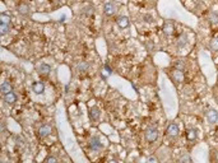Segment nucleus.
Instances as JSON below:
<instances>
[{
	"label": "nucleus",
	"mask_w": 218,
	"mask_h": 163,
	"mask_svg": "<svg viewBox=\"0 0 218 163\" xmlns=\"http://www.w3.org/2000/svg\"><path fill=\"white\" fill-rule=\"evenodd\" d=\"M45 161L46 162H57V158H55V157H47Z\"/></svg>",
	"instance_id": "27"
},
{
	"label": "nucleus",
	"mask_w": 218,
	"mask_h": 163,
	"mask_svg": "<svg viewBox=\"0 0 218 163\" xmlns=\"http://www.w3.org/2000/svg\"><path fill=\"white\" fill-rule=\"evenodd\" d=\"M50 133H51V126L50 125H42L40 129H38V135H40L41 138L49 137Z\"/></svg>",
	"instance_id": "9"
},
{
	"label": "nucleus",
	"mask_w": 218,
	"mask_h": 163,
	"mask_svg": "<svg viewBox=\"0 0 218 163\" xmlns=\"http://www.w3.org/2000/svg\"><path fill=\"white\" fill-rule=\"evenodd\" d=\"M32 89L36 94H41V93L45 91V84L41 83V82H36V83H33Z\"/></svg>",
	"instance_id": "13"
},
{
	"label": "nucleus",
	"mask_w": 218,
	"mask_h": 163,
	"mask_svg": "<svg viewBox=\"0 0 218 163\" xmlns=\"http://www.w3.org/2000/svg\"><path fill=\"white\" fill-rule=\"evenodd\" d=\"M50 71H51V68H50L47 64H41L40 66H38V73H40V75H42V76H47L50 74Z\"/></svg>",
	"instance_id": "12"
},
{
	"label": "nucleus",
	"mask_w": 218,
	"mask_h": 163,
	"mask_svg": "<svg viewBox=\"0 0 218 163\" xmlns=\"http://www.w3.org/2000/svg\"><path fill=\"white\" fill-rule=\"evenodd\" d=\"M179 162H191V158H190V156L189 154H184V156H181L179 158Z\"/></svg>",
	"instance_id": "24"
},
{
	"label": "nucleus",
	"mask_w": 218,
	"mask_h": 163,
	"mask_svg": "<svg viewBox=\"0 0 218 163\" xmlns=\"http://www.w3.org/2000/svg\"><path fill=\"white\" fill-rule=\"evenodd\" d=\"M175 69H180V70H184V63L182 61H176V63L174 64Z\"/></svg>",
	"instance_id": "25"
},
{
	"label": "nucleus",
	"mask_w": 218,
	"mask_h": 163,
	"mask_svg": "<svg viewBox=\"0 0 218 163\" xmlns=\"http://www.w3.org/2000/svg\"><path fill=\"white\" fill-rule=\"evenodd\" d=\"M89 148L92 149V150H96V152H97V150H99L102 148V143H101V140H99L98 138H92L91 139V142H89Z\"/></svg>",
	"instance_id": "5"
},
{
	"label": "nucleus",
	"mask_w": 218,
	"mask_h": 163,
	"mask_svg": "<svg viewBox=\"0 0 218 163\" xmlns=\"http://www.w3.org/2000/svg\"><path fill=\"white\" fill-rule=\"evenodd\" d=\"M17 10H18L19 14L23 15V17H28L29 15V6L27 5V4H19Z\"/></svg>",
	"instance_id": "11"
},
{
	"label": "nucleus",
	"mask_w": 218,
	"mask_h": 163,
	"mask_svg": "<svg viewBox=\"0 0 218 163\" xmlns=\"http://www.w3.org/2000/svg\"><path fill=\"white\" fill-rule=\"evenodd\" d=\"M157 138H158V129H156V127H148V129L145 130V139H147L149 143L156 142Z\"/></svg>",
	"instance_id": "1"
},
{
	"label": "nucleus",
	"mask_w": 218,
	"mask_h": 163,
	"mask_svg": "<svg viewBox=\"0 0 218 163\" xmlns=\"http://www.w3.org/2000/svg\"><path fill=\"white\" fill-rule=\"evenodd\" d=\"M0 91H1L3 94H6L8 92H10L11 91V85L9 82H3L1 85H0Z\"/></svg>",
	"instance_id": "17"
},
{
	"label": "nucleus",
	"mask_w": 218,
	"mask_h": 163,
	"mask_svg": "<svg viewBox=\"0 0 218 163\" xmlns=\"http://www.w3.org/2000/svg\"><path fill=\"white\" fill-rule=\"evenodd\" d=\"M115 10H116V6H115L114 3H106L105 5H103V13L106 15H112L115 13Z\"/></svg>",
	"instance_id": "7"
},
{
	"label": "nucleus",
	"mask_w": 218,
	"mask_h": 163,
	"mask_svg": "<svg viewBox=\"0 0 218 163\" xmlns=\"http://www.w3.org/2000/svg\"><path fill=\"white\" fill-rule=\"evenodd\" d=\"M207 120H208L209 124H216L218 120V112L216 110H213V108H210V110L207 112Z\"/></svg>",
	"instance_id": "4"
},
{
	"label": "nucleus",
	"mask_w": 218,
	"mask_h": 163,
	"mask_svg": "<svg viewBox=\"0 0 218 163\" xmlns=\"http://www.w3.org/2000/svg\"><path fill=\"white\" fill-rule=\"evenodd\" d=\"M76 69H78L79 71H87L88 70V64L86 63V61H82V63H79L78 65H76Z\"/></svg>",
	"instance_id": "21"
},
{
	"label": "nucleus",
	"mask_w": 218,
	"mask_h": 163,
	"mask_svg": "<svg viewBox=\"0 0 218 163\" xmlns=\"http://www.w3.org/2000/svg\"><path fill=\"white\" fill-rule=\"evenodd\" d=\"M111 73H112L111 68L109 66V65H105V66H103V70H102V76H103V78H107V76H110Z\"/></svg>",
	"instance_id": "20"
},
{
	"label": "nucleus",
	"mask_w": 218,
	"mask_h": 163,
	"mask_svg": "<svg viewBox=\"0 0 218 163\" xmlns=\"http://www.w3.org/2000/svg\"><path fill=\"white\" fill-rule=\"evenodd\" d=\"M209 47L212 49L213 51H218V37L213 38V40L210 41V44H209Z\"/></svg>",
	"instance_id": "22"
},
{
	"label": "nucleus",
	"mask_w": 218,
	"mask_h": 163,
	"mask_svg": "<svg viewBox=\"0 0 218 163\" xmlns=\"http://www.w3.org/2000/svg\"><path fill=\"white\" fill-rule=\"evenodd\" d=\"M217 103H218V99H217Z\"/></svg>",
	"instance_id": "30"
},
{
	"label": "nucleus",
	"mask_w": 218,
	"mask_h": 163,
	"mask_svg": "<svg viewBox=\"0 0 218 163\" xmlns=\"http://www.w3.org/2000/svg\"><path fill=\"white\" fill-rule=\"evenodd\" d=\"M197 137H198V131L195 129H187L186 130V139L187 140L193 142V140L197 139Z\"/></svg>",
	"instance_id": "15"
},
{
	"label": "nucleus",
	"mask_w": 218,
	"mask_h": 163,
	"mask_svg": "<svg viewBox=\"0 0 218 163\" xmlns=\"http://www.w3.org/2000/svg\"><path fill=\"white\" fill-rule=\"evenodd\" d=\"M158 159H157V158H154V157H149L148 159H147V162H157Z\"/></svg>",
	"instance_id": "28"
},
{
	"label": "nucleus",
	"mask_w": 218,
	"mask_h": 163,
	"mask_svg": "<svg viewBox=\"0 0 218 163\" xmlns=\"http://www.w3.org/2000/svg\"><path fill=\"white\" fill-rule=\"evenodd\" d=\"M0 18H1V23H6V24H10V21H11V19H10V17H9L8 14H4V13H3Z\"/></svg>",
	"instance_id": "23"
},
{
	"label": "nucleus",
	"mask_w": 218,
	"mask_h": 163,
	"mask_svg": "<svg viewBox=\"0 0 218 163\" xmlns=\"http://www.w3.org/2000/svg\"><path fill=\"white\" fill-rule=\"evenodd\" d=\"M143 19H144V22H148V23H152L153 22V18L151 17V15H144Z\"/></svg>",
	"instance_id": "26"
},
{
	"label": "nucleus",
	"mask_w": 218,
	"mask_h": 163,
	"mask_svg": "<svg viewBox=\"0 0 218 163\" xmlns=\"http://www.w3.org/2000/svg\"><path fill=\"white\" fill-rule=\"evenodd\" d=\"M4 96V101L8 103V104H13L17 102V94H15L14 92H8L6 94H3Z\"/></svg>",
	"instance_id": "6"
},
{
	"label": "nucleus",
	"mask_w": 218,
	"mask_h": 163,
	"mask_svg": "<svg viewBox=\"0 0 218 163\" xmlns=\"http://www.w3.org/2000/svg\"><path fill=\"white\" fill-rule=\"evenodd\" d=\"M0 31H1V36H5V34L9 32V24L6 23H0Z\"/></svg>",
	"instance_id": "19"
},
{
	"label": "nucleus",
	"mask_w": 218,
	"mask_h": 163,
	"mask_svg": "<svg viewBox=\"0 0 218 163\" xmlns=\"http://www.w3.org/2000/svg\"><path fill=\"white\" fill-rule=\"evenodd\" d=\"M174 31H175V27H174V24H172L171 22L164 23V26H163V33L166 34V36H171V34L174 33Z\"/></svg>",
	"instance_id": "14"
},
{
	"label": "nucleus",
	"mask_w": 218,
	"mask_h": 163,
	"mask_svg": "<svg viewBox=\"0 0 218 163\" xmlns=\"http://www.w3.org/2000/svg\"><path fill=\"white\" fill-rule=\"evenodd\" d=\"M89 115H91V120H92V121H97V120L99 119V115H101V112H99V108L93 107V108L91 110Z\"/></svg>",
	"instance_id": "16"
},
{
	"label": "nucleus",
	"mask_w": 218,
	"mask_h": 163,
	"mask_svg": "<svg viewBox=\"0 0 218 163\" xmlns=\"http://www.w3.org/2000/svg\"><path fill=\"white\" fill-rule=\"evenodd\" d=\"M187 44V36L185 33H182V34H180V37L176 40V46H177V49H182V47H185Z\"/></svg>",
	"instance_id": "10"
},
{
	"label": "nucleus",
	"mask_w": 218,
	"mask_h": 163,
	"mask_svg": "<svg viewBox=\"0 0 218 163\" xmlns=\"http://www.w3.org/2000/svg\"><path fill=\"white\" fill-rule=\"evenodd\" d=\"M166 133L168 137H171V138H175V137H177L179 135V126H177V124H170V125L167 126V130H166Z\"/></svg>",
	"instance_id": "2"
},
{
	"label": "nucleus",
	"mask_w": 218,
	"mask_h": 163,
	"mask_svg": "<svg viewBox=\"0 0 218 163\" xmlns=\"http://www.w3.org/2000/svg\"><path fill=\"white\" fill-rule=\"evenodd\" d=\"M208 19L210 21L212 24H218V13H216V11H210L209 15H208Z\"/></svg>",
	"instance_id": "18"
},
{
	"label": "nucleus",
	"mask_w": 218,
	"mask_h": 163,
	"mask_svg": "<svg viewBox=\"0 0 218 163\" xmlns=\"http://www.w3.org/2000/svg\"><path fill=\"white\" fill-rule=\"evenodd\" d=\"M217 159H218V153H217Z\"/></svg>",
	"instance_id": "29"
},
{
	"label": "nucleus",
	"mask_w": 218,
	"mask_h": 163,
	"mask_svg": "<svg viewBox=\"0 0 218 163\" xmlns=\"http://www.w3.org/2000/svg\"><path fill=\"white\" fill-rule=\"evenodd\" d=\"M117 26L120 27V28H128L129 24H130V22H129V18L128 17H125V15H121V17H119L117 18Z\"/></svg>",
	"instance_id": "8"
},
{
	"label": "nucleus",
	"mask_w": 218,
	"mask_h": 163,
	"mask_svg": "<svg viewBox=\"0 0 218 163\" xmlns=\"http://www.w3.org/2000/svg\"><path fill=\"white\" fill-rule=\"evenodd\" d=\"M171 76H172V79H174V82H176V83H182L184 79H185L182 70H180V69H175V70L172 71Z\"/></svg>",
	"instance_id": "3"
}]
</instances>
